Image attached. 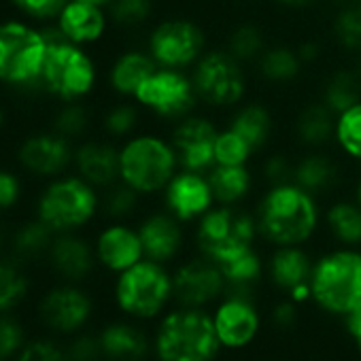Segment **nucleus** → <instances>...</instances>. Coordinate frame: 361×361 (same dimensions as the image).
Segmentation results:
<instances>
[{"instance_id": "nucleus-1", "label": "nucleus", "mask_w": 361, "mask_h": 361, "mask_svg": "<svg viewBox=\"0 0 361 361\" xmlns=\"http://www.w3.org/2000/svg\"><path fill=\"white\" fill-rule=\"evenodd\" d=\"M319 211L312 194L298 185H274L259 204L257 228L279 247H298L308 240L317 228Z\"/></svg>"}, {"instance_id": "nucleus-2", "label": "nucleus", "mask_w": 361, "mask_h": 361, "mask_svg": "<svg viewBox=\"0 0 361 361\" xmlns=\"http://www.w3.org/2000/svg\"><path fill=\"white\" fill-rule=\"evenodd\" d=\"M219 346L215 321L200 308H180L168 314L155 340L161 361H213Z\"/></svg>"}, {"instance_id": "nucleus-3", "label": "nucleus", "mask_w": 361, "mask_h": 361, "mask_svg": "<svg viewBox=\"0 0 361 361\" xmlns=\"http://www.w3.org/2000/svg\"><path fill=\"white\" fill-rule=\"evenodd\" d=\"M310 293L329 312L350 314L361 308V253L336 251L312 270Z\"/></svg>"}, {"instance_id": "nucleus-4", "label": "nucleus", "mask_w": 361, "mask_h": 361, "mask_svg": "<svg viewBox=\"0 0 361 361\" xmlns=\"http://www.w3.org/2000/svg\"><path fill=\"white\" fill-rule=\"evenodd\" d=\"M47 45L39 30L9 22L0 24V79L20 85L35 87L43 83Z\"/></svg>"}, {"instance_id": "nucleus-5", "label": "nucleus", "mask_w": 361, "mask_h": 361, "mask_svg": "<svg viewBox=\"0 0 361 361\" xmlns=\"http://www.w3.org/2000/svg\"><path fill=\"white\" fill-rule=\"evenodd\" d=\"M257 224L240 209L221 207L202 215L198 226V247L204 257L224 264L253 249Z\"/></svg>"}, {"instance_id": "nucleus-6", "label": "nucleus", "mask_w": 361, "mask_h": 361, "mask_svg": "<svg viewBox=\"0 0 361 361\" xmlns=\"http://www.w3.org/2000/svg\"><path fill=\"white\" fill-rule=\"evenodd\" d=\"M176 155L172 145L155 136H138L119 151L123 183L138 194H149L166 188L172 178Z\"/></svg>"}, {"instance_id": "nucleus-7", "label": "nucleus", "mask_w": 361, "mask_h": 361, "mask_svg": "<svg viewBox=\"0 0 361 361\" xmlns=\"http://www.w3.org/2000/svg\"><path fill=\"white\" fill-rule=\"evenodd\" d=\"M172 295V279L157 262H138L117 281V302L134 317H155Z\"/></svg>"}, {"instance_id": "nucleus-8", "label": "nucleus", "mask_w": 361, "mask_h": 361, "mask_svg": "<svg viewBox=\"0 0 361 361\" xmlns=\"http://www.w3.org/2000/svg\"><path fill=\"white\" fill-rule=\"evenodd\" d=\"M98 200L85 178H62L43 194L39 217L51 230H75L96 213Z\"/></svg>"}, {"instance_id": "nucleus-9", "label": "nucleus", "mask_w": 361, "mask_h": 361, "mask_svg": "<svg viewBox=\"0 0 361 361\" xmlns=\"http://www.w3.org/2000/svg\"><path fill=\"white\" fill-rule=\"evenodd\" d=\"M96 81L92 60L71 41L47 47L43 66V85L64 100L85 96Z\"/></svg>"}, {"instance_id": "nucleus-10", "label": "nucleus", "mask_w": 361, "mask_h": 361, "mask_svg": "<svg viewBox=\"0 0 361 361\" xmlns=\"http://www.w3.org/2000/svg\"><path fill=\"white\" fill-rule=\"evenodd\" d=\"M194 81L174 68L155 71L136 92V100L161 117H183L196 104Z\"/></svg>"}, {"instance_id": "nucleus-11", "label": "nucleus", "mask_w": 361, "mask_h": 361, "mask_svg": "<svg viewBox=\"0 0 361 361\" xmlns=\"http://www.w3.org/2000/svg\"><path fill=\"white\" fill-rule=\"evenodd\" d=\"M194 85L198 96L213 106H230L245 94V75L232 54L213 51L200 60Z\"/></svg>"}, {"instance_id": "nucleus-12", "label": "nucleus", "mask_w": 361, "mask_h": 361, "mask_svg": "<svg viewBox=\"0 0 361 361\" xmlns=\"http://www.w3.org/2000/svg\"><path fill=\"white\" fill-rule=\"evenodd\" d=\"M151 58L164 68H183L200 58L204 35L194 22L170 20L159 24L151 35Z\"/></svg>"}, {"instance_id": "nucleus-13", "label": "nucleus", "mask_w": 361, "mask_h": 361, "mask_svg": "<svg viewBox=\"0 0 361 361\" xmlns=\"http://www.w3.org/2000/svg\"><path fill=\"white\" fill-rule=\"evenodd\" d=\"M226 291V279L219 268L209 257L194 259L180 266L172 279V293L183 308H202L211 304Z\"/></svg>"}, {"instance_id": "nucleus-14", "label": "nucleus", "mask_w": 361, "mask_h": 361, "mask_svg": "<svg viewBox=\"0 0 361 361\" xmlns=\"http://www.w3.org/2000/svg\"><path fill=\"white\" fill-rule=\"evenodd\" d=\"M217 138L215 126L200 117L183 119L172 132V149L176 159L185 170L204 172L217 164Z\"/></svg>"}, {"instance_id": "nucleus-15", "label": "nucleus", "mask_w": 361, "mask_h": 361, "mask_svg": "<svg viewBox=\"0 0 361 361\" xmlns=\"http://www.w3.org/2000/svg\"><path fill=\"white\" fill-rule=\"evenodd\" d=\"M215 202L209 178L200 172L185 170L170 178L166 185V204L178 221H190L202 217L211 211Z\"/></svg>"}, {"instance_id": "nucleus-16", "label": "nucleus", "mask_w": 361, "mask_h": 361, "mask_svg": "<svg viewBox=\"0 0 361 361\" xmlns=\"http://www.w3.org/2000/svg\"><path fill=\"white\" fill-rule=\"evenodd\" d=\"M213 321L219 342L230 348H240L249 344L259 329L257 310L247 298H228L217 308Z\"/></svg>"}, {"instance_id": "nucleus-17", "label": "nucleus", "mask_w": 361, "mask_h": 361, "mask_svg": "<svg viewBox=\"0 0 361 361\" xmlns=\"http://www.w3.org/2000/svg\"><path fill=\"white\" fill-rule=\"evenodd\" d=\"M22 164L37 174H58L71 161V147L62 134H39L28 138L20 149Z\"/></svg>"}, {"instance_id": "nucleus-18", "label": "nucleus", "mask_w": 361, "mask_h": 361, "mask_svg": "<svg viewBox=\"0 0 361 361\" xmlns=\"http://www.w3.org/2000/svg\"><path fill=\"white\" fill-rule=\"evenodd\" d=\"M92 312L90 298L73 287L54 289L43 302V317L45 321L60 329V331H75L79 329Z\"/></svg>"}, {"instance_id": "nucleus-19", "label": "nucleus", "mask_w": 361, "mask_h": 361, "mask_svg": "<svg viewBox=\"0 0 361 361\" xmlns=\"http://www.w3.org/2000/svg\"><path fill=\"white\" fill-rule=\"evenodd\" d=\"M142 255L145 251L140 236L123 226H113L104 230L98 238V257L106 268L115 272L132 268L142 259Z\"/></svg>"}, {"instance_id": "nucleus-20", "label": "nucleus", "mask_w": 361, "mask_h": 361, "mask_svg": "<svg viewBox=\"0 0 361 361\" xmlns=\"http://www.w3.org/2000/svg\"><path fill=\"white\" fill-rule=\"evenodd\" d=\"M138 236H140L145 255L157 264L174 257L176 251L180 249V240H183V234H180V228H178V219L170 217V215L149 217L140 226Z\"/></svg>"}, {"instance_id": "nucleus-21", "label": "nucleus", "mask_w": 361, "mask_h": 361, "mask_svg": "<svg viewBox=\"0 0 361 361\" xmlns=\"http://www.w3.org/2000/svg\"><path fill=\"white\" fill-rule=\"evenodd\" d=\"M60 28L75 45L94 43L104 32V16L96 5L73 0L60 13Z\"/></svg>"}, {"instance_id": "nucleus-22", "label": "nucleus", "mask_w": 361, "mask_h": 361, "mask_svg": "<svg viewBox=\"0 0 361 361\" xmlns=\"http://www.w3.org/2000/svg\"><path fill=\"white\" fill-rule=\"evenodd\" d=\"M312 262L298 247H281L270 262V274L276 287L293 293L302 287H310L312 279Z\"/></svg>"}, {"instance_id": "nucleus-23", "label": "nucleus", "mask_w": 361, "mask_h": 361, "mask_svg": "<svg viewBox=\"0 0 361 361\" xmlns=\"http://www.w3.org/2000/svg\"><path fill=\"white\" fill-rule=\"evenodd\" d=\"M77 166L81 176L92 185H109L121 174L119 153L111 145L87 142L77 151Z\"/></svg>"}, {"instance_id": "nucleus-24", "label": "nucleus", "mask_w": 361, "mask_h": 361, "mask_svg": "<svg viewBox=\"0 0 361 361\" xmlns=\"http://www.w3.org/2000/svg\"><path fill=\"white\" fill-rule=\"evenodd\" d=\"M224 279H226V289L230 298H247L253 291V287L259 283L262 276V262L253 249L245 251L238 257H232L224 264H219Z\"/></svg>"}, {"instance_id": "nucleus-25", "label": "nucleus", "mask_w": 361, "mask_h": 361, "mask_svg": "<svg viewBox=\"0 0 361 361\" xmlns=\"http://www.w3.org/2000/svg\"><path fill=\"white\" fill-rule=\"evenodd\" d=\"M209 185L213 190L215 202L234 204L243 200L251 190V174L247 166H226L215 164L209 172Z\"/></svg>"}, {"instance_id": "nucleus-26", "label": "nucleus", "mask_w": 361, "mask_h": 361, "mask_svg": "<svg viewBox=\"0 0 361 361\" xmlns=\"http://www.w3.org/2000/svg\"><path fill=\"white\" fill-rule=\"evenodd\" d=\"M100 350L117 361H138L147 353V340L136 327L117 323L102 331Z\"/></svg>"}, {"instance_id": "nucleus-27", "label": "nucleus", "mask_w": 361, "mask_h": 361, "mask_svg": "<svg viewBox=\"0 0 361 361\" xmlns=\"http://www.w3.org/2000/svg\"><path fill=\"white\" fill-rule=\"evenodd\" d=\"M153 73H155V60L153 58L138 54V51H130L115 62V66L111 71V83L119 94L136 96L140 85Z\"/></svg>"}, {"instance_id": "nucleus-28", "label": "nucleus", "mask_w": 361, "mask_h": 361, "mask_svg": "<svg viewBox=\"0 0 361 361\" xmlns=\"http://www.w3.org/2000/svg\"><path fill=\"white\" fill-rule=\"evenodd\" d=\"M51 259L58 272L68 279H83L94 264L90 247L75 236H62L51 247Z\"/></svg>"}, {"instance_id": "nucleus-29", "label": "nucleus", "mask_w": 361, "mask_h": 361, "mask_svg": "<svg viewBox=\"0 0 361 361\" xmlns=\"http://www.w3.org/2000/svg\"><path fill=\"white\" fill-rule=\"evenodd\" d=\"M293 178L295 185L302 188L308 194H321L325 190H329L336 178H338V168L334 166V161L325 155H308L304 157L295 168H293Z\"/></svg>"}, {"instance_id": "nucleus-30", "label": "nucleus", "mask_w": 361, "mask_h": 361, "mask_svg": "<svg viewBox=\"0 0 361 361\" xmlns=\"http://www.w3.org/2000/svg\"><path fill=\"white\" fill-rule=\"evenodd\" d=\"M230 130H234L238 136H243L249 142V147L255 151L266 145L270 130H272V117H270L268 109H264L262 104H249L236 113Z\"/></svg>"}, {"instance_id": "nucleus-31", "label": "nucleus", "mask_w": 361, "mask_h": 361, "mask_svg": "<svg viewBox=\"0 0 361 361\" xmlns=\"http://www.w3.org/2000/svg\"><path fill=\"white\" fill-rule=\"evenodd\" d=\"M336 134V121L334 111L325 104H310L306 106L298 117V136L306 145H323Z\"/></svg>"}, {"instance_id": "nucleus-32", "label": "nucleus", "mask_w": 361, "mask_h": 361, "mask_svg": "<svg viewBox=\"0 0 361 361\" xmlns=\"http://www.w3.org/2000/svg\"><path fill=\"white\" fill-rule=\"evenodd\" d=\"M323 102L336 113L342 115L344 111L353 109L361 102V79L357 73L338 71L323 90Z\"/></svg>"}, {"instance_id": "nucleus-33", "label": "nucleus", "mask_w": 361, "mask_h": 361, "mask_svg": "<svg viewBox=\"0 0 361 361\" xmlns=\"http://www.w3.org/2000/svg\"><path fill=\"white\" fill-rule=\"evenodd\" d=\"M331 234L344 245L361 243V207L353 202H338L327 213Z\"/></svg>"}, {"instance_id": "nucleus-34", "label": "nucleus", "mask_w": 361, "mask_h": 361, "mask_svg": "<svg viewBox=\"0 0 361 361\" xmlns=\"http://www.w3.org/2000/svg\"><path fill=\"white\" fill-rule=\"evenodd\" d=\"M302 60L289 47H274L259 56V71L270 81H289L298 77Z\"/></svg>"}, {"instance_id": "nucleus-35", "label": "nucleus", "mask_w": 361, "mask_h": 361, "mask_svg": "<svg viewBox=\"0 0 361 361\" xmlns=\"http://www.w3.org/2000/svg\"><path fill=\"white\" fill-rule=\"evenodd\" d=\"M336 138L348 155L361 159V102L338 117Z\"/></svg>"}, {"instance_id": "nucleus-36", "label": "nucleus", "mask_w": 361, "mask_h": 361, "mask_svg": "<svg viewBox=\"0 0 361 361\" xmlns=\"http://www.w3.org/2000/svg\"><path fill=\"white\" fill-rule=\"evenodd\" d=\"M253 153V149L249 147V142L238 136L234 130H226L219 134L217 138V149H215V155H217V164H226V166H243L247 164L249 155Z\"/></svg>"}, {"instance_id": "nucleus-37", "label": "nucleus", "mask_w": 361, "mask_h": 361, "mask_svg": "<svg viewBox=\"0 0 361 361\" xmlns=\"http://www.w3.org/2000/svg\"><path fill=\"white\" fill-rule=\"evenodd\" d=\"M334 35L346 49H361V7H344L336 22Z\"/></svg>"}, {"instance_id": "nucleus-38", "label": "nucleus", "mask_w": 361, "mask_h": 361, "mask_svg": "<svg viewBox=\"0 0 361 361\" xmlns=\"http://www.w3.org/2000/svg\"><path fill=\"white\" fill-rule=\"evenodd\" d=\"M26 291H28L26 276L9 264H0V310L16 306L26 295Z\"/></svg>"}, {"instance_id": "nucleus-39", "label": "nucleus", "mask_w": 361, "mask_h": 361, "mask_svg": "<svg viewBox=\"0 0 361 361\" xmlns=\"http://www.w3.org/2000/svg\"><path fill=\"white\" fill-rule=\"evenodd\" d=\"M230 54L240 60H253L264 54V37L255 26H240L230 39Z\"/></svg>"}, {"instance_id": "nucleus-40", "label": "nucleus", "mask_w": 361, "mask_h": 361, "mask_svg": "<svg viewBox=\"0 0 361 361\" xmlns=\"http://www.w3.org/2000/svg\"><path fill=\"white\" fill-rule=\"evenodd\" d=\"M49 240H51V228L45 224V221H35V224H28L16 238V247L22 255L26 257H35L39 253H43L47 247H49Z\"/></svg>"}, {"instance_id": "nucleus-41", "label": "nucleus", "mask_w": 361, "mask_h": 361, "mask_svg": "<svg viewBox=\"0 0 361 361\" xmlns=\"http://www.w3.org/2000/svg\"><path fill=\"white\" fill-rule=\"evenodd\" d=\"M151 13L149 0H113V18L123 26H136Z\"/></svg>"}, {"instance_id": "nucleus-42", "label": "nucleus", "mask_w": 361, "mask_h": 361, "mask_svg": "<svg viewBox=\"0 0 361 361\" xmlns=\"http://www.w3.org/2000/svg\"><path fill=\"white\" fill-rule=\"evenodd\" d=\"M87 126V113L79 104H71L62 109V113L56 119V132L62 136H77L85 130Z\"/></svg>"}, {"instance_id": "nucleus-43", "label": "nucleus", "mask_w": 361, "mask_h": 361, "mask_svg": "<svg viewBox=\"0 0 361 361\" xmlns=\"http://www.w3.org/2000/svg\"><path fill=\"white\" fill-rule=\"evenodd\" d=\"M136 200H138V192L132 185H128V183L117 185L106 198V213L113 217H123L134 211Z\"/></svg>"}, {"instance_id": "nucleus-44", "label": "nucleus", "mask_w": 361, "mask_h": 361, "mask_svg": "<svg viewBox=\"0 0 361 361\" xmlns=\"http://www.w3.org/2000/svg\"><path fill=\"white\" fill-rule=\"evenodd\" d=\"M13 3L30 18L47 20L62 13V9L68 5L66 0H13Z\"/></svg>"}, {"instance_id": "nucleus-45", "label": "nucleus", "mask_w": 361, "mask_h": 361, "mask_svg": "<svg viewBox=\"0 0 361 361\" xmlns=\"http://www.w3.org/2000/svg\"><path fill=\"white\" fill-rule=\"evenodd\" d=\"M136 119H138L136 109L130 106V104H121V106H115V109L106 115L104 126H106V130H109L111 134L123 136V134H128V132L136 126Z\"/></svg>"}, {"instance_id": "nucleus-46", "label": "nucleus", "mask_w": 361, "mask_h": 361, "mask_svg": "<svg viewBox=\"0 0 361 361\" xmlns=\"http://www.w3.org/2000/svg\"><path fill=\"white\" fill-rule=\"evenodd\" d=\"M22 340H24L22 327L7 317H0V359L11 357L22 346Z\"/></svg>"}, {"instance_id": "nucleus-47", "label": "nucleus", "mask_w": 361, "mask_h": 361, "mask_svg": "<svg viewBox=\"0 0 361 361\" xmlns=\"http://www.w3.org/2000/svg\"><path fill=\"white\" fill-rule=\"evenodd\" d=\"M20 361H64L62 353L51 342H32L24 348Z\"/></svg>"}, {"instance_id": "nucleus-48", "label": "nucleus", "mask_w": 361, "mask_h": 361, "mask_svg": "<svg viewBox=\"0 0 361 361\" xmlns=\"http://www.w3.org/2000/svg\"><path fill=\"white\" fill-rule=\"evenodd\" d=\"M20 198V180L11 174L0 170V211L9 209Z\"/></svg>"}, {"instance_id": "nucleus-49", "label": "nucleus", "mask_w": 361, "mask_h": 361, "mask_svg": "<svg viewBox=\"0 0 361 361\" xmlns=\"http://www.w3.org/2000/svg\"><path fill=\"white\" fill-rule=\"evenodd\" d=\"M266 176L272 180L274 185H285L289 183V178L293 176V166L285 157H272L266 164Z\"/></svg>"}, {"instance_id": "nucleus-50", "label": "nucleus", "mask_w": 361, "mask_h": 361, "mask_svg": "<svg viewBox=\"0 0 361 361\" xmlns=\"http://www.w3.org/2000/svg\"><path fill=\"white\" fill-rule=\"evenodd\" d=\"M98 348H100V344H96L94 340L83 338L73 346V357H75V361H92V359H96Z\"/></svg>"}, {"instance_id": "nucleus-51", "label": "nucleus", "mask_w": 361, "mask_h": 361, "mask_svg": "<svg viewBox=\"0 0 361 361\" xmlns=\"http://www.w3.org/2000/svg\"><path fill=\"white\" fill-rule=\"evenodd\" d=\"M346 327H348V334L353 336L359 353H361V308H357L355 312L346 314Z\"/></svg>"}, {"instance_id": "nucleus-52", "label": "nucleus", "mask_w": 361, "mask_h": 361, "mask_svg": "<svg viewBox=\"0 0 361 361\" xmlns=\"http://www.w3.org/2000/svg\"><path fill=\"white\" fill-rule=\"evenodd\" d=\"M293 317H295V310H293L291 304H281V306H276V310H274V321H276L279 325H289V323L293 321Z\"/></svg>"}, {"instance_id": "nucleus-53", "label": "nucleus", "mask_w": 361, "mask_h": 361, "mask_svg": "<svg viewBox=\"0 0 361 361\" xmlns=\"http://www.w3.org/2000/svg\"><path fill=\"white\" fill-rule=\"evenodd\" d=\"M317 54H319V47H317L314 43H304V45L298 49V56H300L302 62H312V60L317 58Z\"/></svg>"}, {"instance_id": "nucleus-54", "label": "nucleus", "mask_w": 361, "mask_h": 361, "mask_svg": "<svg viewBox=\"0 0 361 361\" xmlns=\"http://www.w3.org/2000/svg\"><path fill=\"white\" fill-rule=\"evenodd\" d=\"M81 3H90V5H96V7H102L106 3H111V0H81Z\"/></svg>"}, {"instance_id": "nucleus-55", "label": "nucleus", "mask_w": 361, "mask_h": 361, "mask_svg": "<svg viewBox=\"0 0 361 361\" xmlns=\"http://www.w3.org/2000/svg\"><path fill=\"white\" fill-rule=\"evenodd\" d=\"M281 3H285V5H306V3H310V0H281Z\"/></svg>"}, {"instance_id": "nucleus-56", "label": "nucleus", "mask_w": 361, "mask_h": 361, "mask_svg": "<svg viewBox=\"0 0 361 361\" xmlns=\"http://www.w3.org/2000/svg\"><path fill=\"white\" fill-rule=\"evenodd\" d=\"M357 204L361 207V180H359V185H357Z\"/></svg>"}, {"instance_id": "nucleus-57", "label": "nucleus", "mask_w": 361, "mask_h": 361, "mask_svg": "<svg viewBox=\"0 0 361 361\" xmlns=\"http://www.w3.org/2000/svg\"><path fill=\"white\" fill-rule=\"evenodd\" d=\"M357 75H359V79H361V58H359V64H357Z\"/></svg>"}, {"instance_id": "nucleus-58", "label": "nucleus", "mask_w": 361, "mask_h": 361, "mask_svg": "<svg viewBox=\"0 0 361 361\" xmlns=\"http://www.w3.org/2000/svg\"><path fill=\"white\" fill-rule=\"evenodd\" d=\"M336 3H340V5H348L350 0H336Z\"/></svg>"}, {"instance_id": "nucleus-59", "label": "nucleus", "mask_w": 361, "mask_h": 361, "mask_svg": "<svg viewBox=\"0 0 361 361\" xmlns=\"http://www.w3.org/2000/svg\"><path fill=\"white\" fill-rule=\"evenodd\" d=\"M0 126H3V113H0Z\"/></svg>"}, {"instance_id": "nucleus-60", "label": "nucleus", "mask_w": 361, "mask_h": 361, "mask_svg": "<svg viewBox=\"0 0 361 361\" xmlns=\"http://www.w3.org/2000/svg\"><path fill=\"white\" fill-rule=\"evenodd\" d=\"M0 361H3V359H0Z\"/></svg>"}]
</instances>
